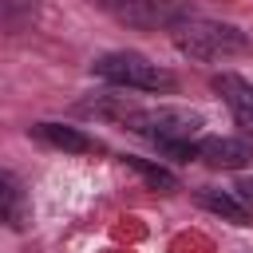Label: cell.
I'll list each match as a JSON object with an SVG mask.
<instances>
[{
	"label": "cell",
	"instance_id": "cell-1",
	"mask_svg": "<svg viewBox=\"0 0 253 253\" xmlns=\"http://www.w3.org/2000/svg\"><path fill=\"white\" fill-rule=\"evenodd\" d=\"M170 43L190 59H229L249 47L241 28L221 24V20H206V16H186L182 24H174Z\"/></svg>",
	"mask_w": 253,
	"mask_h": 253
},
{
	"label": "cell",
	"instance_id": "cell-2",
	"mask_svg": "<svg viewBox=\"0 0 253 253\" xmlns=\"http://www.w3.org/2000/svg\"><path fill=\"white\" fill-rule=\"evenodd\" d=\"M91 71H95L103 83L134 87V91H162V95H166V91L178 87L174 71L150 63V59L138 55V51H107V55H99V59L91 63Z\"/></svg>",
	"mask_w": 253,
	"mask_h": 253
},
{
	"label": "cell",
	"instance_id": "cell-3",
	"mask_svg": "<svg viewBox=\"0 0 253 253\" xmlns=\"http://www.w3.org/2000/svg\"><path fill=\"white\" fill-rule=\"evenodd\" d=\"M126 126L142 138H150L158 150L174 146V142H194L198 126H202V115L198 111H186V107H134L126 115Z\"/></svg>",
	"mask_w": 253,
	"mask_h": 253
},
{
	"label": "cell",
	"instance_id": "cell-4",
	"mask_svg": "<svg viewBox=\"0 0 253 253\" xmlns=\"http://www.w3.org/2000/svg\"><path fill=\"white\" fill-rule=\"evenodd\" d=\"M107 16H115L119 24L130 28H174L186 16H194L190 0H95Z\"/></svg>",
	"mask_w": 253,
	"mask_h": 253
},
{
	"label": "cell",
	"instance_id": "cell-5",
	"mask_svg": "<svg viewBox=\"0 0 253 253\" xmlns=\"http://www.w3.org/2000/svg\"><path fill=\"white\" fill-rule=\"evenodd\" d=\"M194 158L213 170H241L253 158V146L249 138H202L194 142Z\"/></svg>",
	"mask_w": 253,
	"mask_h": 253
},
{
	"label": "cell",
	"instance_id": "cell-6",
	"mask_svg": "<svg viewBox=\"0 0 253 253\" xmlns=\"http://www.w3.org/2000/svg\"><path fill=\"white\" fill-rule=\"evenodd\" d=\"M213 91L229 107L233 123L241 130H253V83L241 79V75H233V71H221V75H213Z\"/></svg>",
	"mask_w": 253,
	"mask_h": 253
},
{
	"label": "cell",
	"instance_id": "cell-7",
	"mask_svg": "<svg viewBox=\"0 0 253 253\" xmlns=\"http://www.w3.org/2000/svg\"><path fill=\"white\" fill-rule=\"evenodd\" d=\"M32 138H40L43 146L67 150V154H95V150H103L99 138L83 134L79 126H63V123H36L32 126Z\"/></svg>",
	"mask_w": 253,
	"mask_h": 253
},
{
	"label": "cell",
	"instance_id": "cell-8",
	"mask_svg": "<svg viewBox=\"0 0 253 253\" xmlns=\"http://www.w3.org/2000/svg\"><path fill=\"white\" fill-rule=\"evenodd\" d=\"M0 221H8L16 229L28 221V194H24L20 178L4 166H0Z\"/></svg>",
	"mask_w": 253,
	"mask_h": 253
},
{
	"label": "cell",
	"instance_id": "cell-9",
	"mask_svg": "<svg viewBox=\"0 0 253 253\" xmlns=\"http://www.w3.org/2000/svg\"><path fill=\"white\" fill-rule=\"evenodd\" d=\"M198 206L210 210V213H217V217H225V221H233V225H245V221L253 217V210H245V206L233 198V190H213V186H206V190H198Z\"/></svg>",
	"mask_w": 253,
	"mask_h": 253
},
{
	"label": "cell",
	"instance_id": "cell-10",
	"mask_svg": "<svg viewBox=\"0 0 253 253\" xmlns=\"http://www.w3.org/2000/svg\"><path fill=\"white\" fill-rule=\"evenodd\" d=\"M123 162H126L130 170H138V174H142V182H146L150 190H162V194H174V190H182L178 174H170L166 166H154V162H146V158H134V154H126Z\"/></svg>",
	"mask_w": 253,
	"mask_h": 253
},
{
	"label": "cell",
	"instance_id": "cell-11",
	"mask_svg": "<svg viewBox=\"0 0 253 253\" xmlns=\"http://www.w3.org/2000/svg\"><path fill=\"white\" fill-rule=\"evenodd\" d=\"M233 198H237L245 210H253V182H237V186H233Z\"/></svg>",
	"mask_w": 253,
	"mask_h": 253
}]
</instances>
